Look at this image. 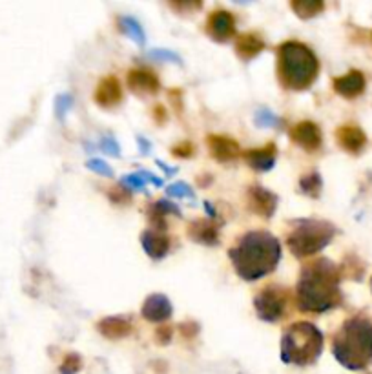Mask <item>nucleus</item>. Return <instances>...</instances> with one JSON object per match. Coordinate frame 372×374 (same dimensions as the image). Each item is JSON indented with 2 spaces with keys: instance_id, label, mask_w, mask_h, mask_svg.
<instances>
[{
  "instance_id": "1",
  "label": "nucleus",
  "mask_w": 372,
  "mask_h": 374,
  "mask_svg": "<svg viewBox=\"0 0 372 374\" xmlns=\"http://www.w3.org/2000/svg\"><path fill=\"white\" fill-rule=\"evenodd\" d=\"M340 269L331 260L310 261L301 269L299 281L296 285V303L303 312L331 311L341 303Z\"/></svg>"
},
{
  "instance_id": "2",
  "label": "nucleus",
  "mask_w": 372,
  "mask_h": 374,
  "mask_svg": "<svg viewBox=\"0 0 372 374\" xmlns=\"http://www.w3.org/2000/svg\"><path fill=\"white\" fill-rule=\"evenodd\" d=\"M237 276L245 281H256L276 271L281 260V245L267 230H252L237 239L228 250Z\"/></svg>"
},
{
  "instance_id": "3",
  "label": "nucleus",
  "mask_w": 372,
  "mask_h": 374,
  "mask_svg": "<svg viewBox=\"0 0 372 374\" xmlns=\"http://www.w3.org/2000/svg\"><path fill=\"white\" fill-rule=\"evenodd\" d=\"M332 353L343 367L351 371L365 369L372 362V323L365 316L347 320L336 333Z\"/></svg>"
},
{
  "instance_id": "4",
  "label": "nucleus",
  "mask_w": 372,
  "mask_h": 374,
  "mask_svg": "<svg viewBox=\"0 0 372 374\" xmlns=\"http://www.w3.org/2000/svg\"><path fill=\"white\" fill-rule=\"evenodd\" d=\"M320 73V61L303 42H283L278 50V77L287 90L310 88Z\"/></svg>"
},
{
  "instance_id": "5",
  "label": "nucleus",
  "mask_w": 372,
  "mask_h": 374,
  "mask_svg": "<svg viewBox=\"0 0 372 374\" xmlns=\"http://www.w3.org/2000/svg\"><path fill=\"white\" fill-rule=\"evenodd\" d=\"M323 349V333L310 322L292 323L281 340V360L290 365H312Z\"/></svg>"
},
{
  "instance_id": "6",
  "label": "nucleus",
  "mask_w": 372,
  "mask_h": 374,
  "mask_svg": "<svg viewBox=\"0 0 372 374\" xmlns=\"http://www.w3.org/2000/svg\"><path fill=\"white\" fill-rule=\"evenodd\" d=\"M336 236L334 225L323 219H296L287 234V245L296 258L318 254Z\"/></svg>"
},
{
  "instance_id": "7",
  "label": "nucleus",
  "mask_w": 372,
  "mask_h": 374,
  "mask_svg": "<svg viewBox=\"0 0 372 374\" xmlns=\"http://www.w3.org/2000/svg\"><path fill=\"white\" fill-rule=\"evenodd\" d=\"M287 305H289V291L281 285L265 287L254 298L257 318L267 323H278L283 318Z\"/></svg>"
},
{
  "instance_id": "8",
  "label": "nucleus",
  "mask_w": 372,
  "mask_h": 374,
  "mask_svg": "<svg viewBox=\"0 0 372 374\" xmlns=\"http://www.w3.org/2000/svg\"><path fill=\"white\" fill-rule=\"evenodd\" d=\"M206 32L217 42L230 41L236 35V19L226 10L212 11L206 22Z\"/></svg>"
},
{
  "instance_id": "9",
  "label": "nucleus",
  "mask_w": 372,
  "mask_h": 374,
  "mask_svg": "<svg viewBox=\"0 0 372 374\" xmlns=\"http://www.w3.org/2000/svg\"><path fill=\"white\" fill-rule=\"evenodd\" d=\"M248 207L254 214L261 216L265 219H270L278 208V196L267 190L265 187L254 185L248 188Z\"/></svg>"
},
{
  "instance_id": "10",
  "label": "nucleus",
  "mask_w": 372,
  "mask_h": 374,
  "mask_svg": "<svg viewBox=\"0 0 372 374\" xmlns=\"http://www.w3.org/2000/svg\"><path fill=\"white\" fill-rule=\"evenodd\" d=\"M290 137L296 145L305 148L307 152H316L321 146L320 126L312 121H301L290 130Z\"/></svg>"
},
{
  "instance_id": "11",
  "label": "nucleus",
  "mask_w": 372,
  "mask_h": 374,
  "mask_svg": "<svg viewBox=\"0 0 372 374\" xmlns=\"http://www.w3.org/2000/svg\"><path fill=\"white\" fill-rule=\"evenodd\" d=\"M172 303L164 294H150L144 300L141 309L142 318H146L148 322L152 323H163L168 318L172 316Z\"/></svg>"
},
{
  "instance_id": "12",
  "label": "nucleus",
  "mask_w": 372,
  "mask_h": 374,
  "mask_svg": "<svg viewBox=\"0 0 372 374\" xmlns=\"http://www.w3.org/2000/svg\"><path fill=\"white\" fill-rule=\"evenodd\" d=\"M122 101V88L119 84V79L113 75H108L97 84L95 90V103L102 108H116Z\"/></svg>"
},
{
  "instance_id": "13",
  "label": "nucleus",
  "mask_w": 372,
  "mask_h": 374,
  "mask_svg": "<svg viewBox=\"0 0 372 374\" xmlns=\"http://www.w3.org/2000/svg\"><path fill=\"white\" fill-rule=\"evenodd\" d=\"M141 245L152 260H163L170 252V238L166 236V230H144L141 234Z\"/></svg>"
},
{
  "instance_id": "14",
  "label": "nucleus",
  "mask_w": 372,
  "mask_h": 374,
  "mask_svg": "<svg viewBox=\"0 0 372 374\" xmlns=\"http://www.w3.org/2000/svg\"><path fill=\"white\" fill-rule=\"evenodd\" d=\"M128 88L137 95H155L161 88L159 79L148 70H131L126 77Z\"/></svg>"
},
{
  "instance_id": "15",
  "label": "nucleus",
  "mask_w": 372,
  "mask_h": 374,
  "mask_svg": "<svg viewBox=\"0 0 372 374\" xmlns=\"http://www.w3.org/2000/svg\"><path fill=\"white\" fill-rule=\"evenodd\" d=\"M336 94H340L341 97L345 99H356L365 92V77H363L362 72L358 70H352L347 75H341V77H336L334 83Z\"/></svg>"
},
{
  "instance_id": "16",
  "label": "nucleus",
  "mask_w": 372,
  "mask_h": 374,
  "mask_svg": "<svg viewBox=\"0 0 372 374\" xmlns=\"http://www.w3.org/2000/svg\"><path fill=\"white\" fill-rule=\"evenodd\" d=\"M336 141H338V145H340L343 150L349 152V154H354V156L363 152V148L367 145V137H365L363 130L354 125H345L338 128V132H336Z\"/></svg>"
},
{
  "instance_id": "17",
  "label": "nucleus",
  "mask_w": 372,
  "mask_h": 374,
  "mask_svg": "<svg viewBox=\"0 0 372 374\" xmlns=\"http://www.w3.org/2000/svg\"><path fill=\"white\" fill-rule=\"evenodd\" d=\"M188 236L195 243L214 247L219 243V227L214 219H195L188 225Z\"/></svg>"
},
{
  "instance_id": "18",
  "label": "nucleus",
  "mask_w": 372,
  "mask_h": 374,
  "mask_svg": "<svg viewBox=\"0 0 372 374\" xmlns=\"http://www.w3.org/2000/svg\"><path fill=\"white\" fill-rule=\"evenodd\" d=\"M206 145L214 159L219 163H230L239 156V145L236 141L226 136H208Z\"/></svg>"
},
{
  "instance_id": "19",
  "label": "nucleus",
  "mask_w": 372,
  "mask_h": 374,
  "mask_svg": "<svg viewBox=\"0 0 372 374\" xmlns=\"http://www.w3.org/2000/svg\"><path fill=\"white\" fill-rule=\"evenodd\" d=\"M276 156H278V148L276 145H267L265 148H252L243 154V159L247 161L250 168L257 172H268L272 170L276 165Z\"/></svg>"
},
{
  "instance_id": "20",
  "label": "nucleus",
  "mask_w": 372,
  "mask_h": 374,
  "mask_svg": "<svg viewBox=\"0 0 372 374\" xmlns=\"http://www.w3.org/2000/svg\"><path fill=\"white\" fill-rule=\"evenodd\" d=\"M97 331L108 340H122L126 338V336H130L131 322L130 318L124 316L102 318V320L97 323Z\"/></svg>"
},
{
  "instance_id": "21",
  "label": "nucleus",
  "mask_w": 372,
  "mask_h": 374,
  "mask_svg": "<svg viewBox=\"0 0 372 374\" xmlns=\"http://www.w3.org/2000/svg\"><path fill=\"white\" fill-rule=\"evenodd\" d=\"M146 214H148V219L152 221L153 229H159V230H166V221H164V218L170 216V214L181 218V210L177 208V205L170 203V201H166V199H159V201L150 205Z\"/></svg>"
},
{
  "instance_id": "22",
  "label": "nucleus",
  "mask_w": 372,
  "mask_h": 374,
  "mask_svg": "<svg viewBox=\"0 0 372 374\" xmlns=\"http://www.w3.org/2000/svg\"><path fill=\"white\" fill-rule=\"evenodd\" d=\"M263 48H265V42L257 33H245L236 42L237 55L245 59V61H250L256 55H259L263 52Z\"/></svg>"
},
{
  "instance_id": "23",
  "label": "nucleus",
  "mask_w": 372,
  "mask_h": 374,
  "mask_svg": "<svg viewBox=\"0 0 372 374\" xmlns=\"http://www.w3.org/2000/svg\"><path fill=\"white\" fill-rule=\"evenodd\" d=\"M119 30H121L124 35L130 37L131 41L135 42L137 46H144V44H146L144 30H142L139 21L133 19V17H121V19H119Z\"/></svg>"
},
{
  "instance_id": "24",
  "label": "nucleus",
  "mask_w": 372,
  "mask_h": 374,
  "mask_svg": "<svg viewBox=\"0 0 372 374\" xmlns=\"http://www.w3.org/2000/svg\"><path fill=\"white\" fill-rule=\"evenodd\" d=\"M290 8L299 19H312L323 11L325 4L321 0H294V2H290Z\"/></svg>"
},
{
  "instance_id": "25",
  "label": "nucleus",
  "mask_w": 372,
  "mask_h": 374,
  "mask_svg": "<svg viewBox=\"0 0 372 374\" xmlns=\"http://www.w3.org/2000/svg\"><path fill=\"white\" fill-rule=\"evenodd\" d=\"M299 188L305 196L309 198H320L321 188H323V181H321V176L318 172H310V174H305L301 179H299Z\"/></svg>"
},
{
  "instance_id": "26",
  "label": "nucleus",
  "mask_w": 372,
  "mask_h": 374,
  "mask_svg": "<svg viewBox=\"0 0 372 374\" xmlns=\"http://www.w3.org/2000/svg\"><path fill=\"white\" fill-rule=\"evenodd\" d=\"M254 123H256L257 128H279V126H281V119L267 108L256 112V119H254Z\"/></svg>"
},
{
  "instance_id": "27",
  "label": "nucleus",
  "mask_w": 372,
  "mask_h": 374,
  "mask_svg": "<svg viewBox=\"0 0 372 374\" xmlns=\"http://www.w3.org/2000/svg\"><path fill=\"white\" fill-rule=\"evenodd\" d=\"M166 194L170 196V198L190 199V201H194L195 199V192L192 190V187L183 181H177V183H173V185H170V187L166 188Z\"/></svg>"
},
{
  "instance_id": "28",
  "label": "nucleus",
  "mask_w": 372,
  "mask_h": 374,
  "mask_svg": "<svg viewBox=\"0 0 372 374\" xmlns=\"http://www.w3.org/2000/svg\"><path fill=\"white\" fill-rule=\"evenodd\" d=\"M72 108H74V97L69 94H61L55 99V115H57L58 121H64L66 114Z\"/></svg>"
},
{
  "instance_id": "29",
  "label": "nucleus",
  "mask_w": 372,
  "mask_h": 374,
  "mask_svg": "<svg viewBox=\"0 0 372 374\" xmlns=\"http://www.w3.org/2000/svg\"><path fill=\"white\" fill-rule=\"evenodd\" d=\"M148 55H150L152 59H155V61H161V63H173V64H177V66L183 64V61H181V57H179L177 53L170 52V50H163V48L152 50Z\"/></svg>"
},
{
  "instance_id": "30",
  "label": "nucleus",
  "mask_w": 372,
  "mask_h": 374,
  "mask_svg": "<svg viewBox=\"0 0 372 374\" xmlns=\"http://www.w3.org/2000/svg\"><path fill=\"white\" fill-rule=\"evenodd\" d=\"M83 367V360L79 354H68L61 365V374H77Z\"/></svg>"
},
{
  "instance_id": "31",
  "label": "nucleus",
  "mask_w": 372,
  "mask_h": 374,
  "mask_svg": "<svg viewBox=\"0 0 372 374\" xmlns=\"http://www.w3.org/2000/svg\"><path fill=\"white\" fill-rule=\"evenodd\" d=\"M86 168L91 172H95V174H99V176L113 177V168H111L106 161H102V159H97V157L89 159V161L86 163Z\"/></svg>"
},
{
  "instance_id": "32",
  "label": "nucleus",
  "mask_w": 372,
  "mask_h": 374,
  "mask_svg": "<svg viewBox=\"0 0 372 374\" xmlns=\"http://www.w3.org/2000/svg\"><path fill=\"white\" fill-rule=\"evenodd\" d=\"M100 150L106 152L108 156H113V157L121 156V146H119V143L110 136H106L100 139Z\"/></svg>"
},
{
  "instance_id": "33",
  "label": "nucleus",
  "mask_w": 372,
  "mask_h": 374,
  "mask_svg": "<svg viewBox=\"0 0 372 374\" xmlns=\"http://www.w3.org/2000/svg\"><path fill=\"white\" fill-rule=\"evenodd\" d=\"M122 185L130 188V190H144V188H146V181H144L137 172L122 177Z\"/></svg>"
},
{
  "instance_id": "34",
  "label": "nucleus",
  "mask_w": 372,
  "mask_h": 374,
  "mask_svg": "<svg viewBox=\"0 0 372 374\" xmlns=\"http://www.w3.org/2000/svg\"><path fill=\"white\" fill-rule=\"evenodd\" d=\"M111 190H113V192H110V199L113 203L124 205L130 201V194L126 192L124 188H111Z\"/></svg>"
},
{
  "instance_id": "35",
  "label": "nucleus",
  "mask_w": 372,
  "mask_h": 374,
  "mask_svg": "<svg viewBox=\"0 0 372 374\" xmlns=\"http://www.w3.org/2000/svg\"><path fill=\"white\" fill-rule=\"evenodd\" d=\"M155 342L161 343V345H168V343L172 342V329L168 327V325H163L161 329H157V333H155Z\"/></svg>"
},
{
  "instance_id": "36",
  "label": "nucleus",
  "mask_w": 372,
  "mask_h": 374,
  "mask_svg": "<svg viewBox=\"0 0 372 374\" xmlns=\"http://www.w3.org/2000/svg\"><path fill=\"white\" fill-rule=\"evenodd\" d=\"M172 154L177 157H190L194 154V145H192V143H181V145L173 148Z\"/></svg>"
},
{
  "instance_id": "37",
  "label": "nucleus",
  "mask_w": 372,
  "mask_h": 374,
  "mask_svg": "<svg viewBox=\"0 0 372 374\" xmlns=\"http://www.w3.org/2000/svg\"><path fill=\"white\" fill-rule=\"evenodd\" d=\"M179 331L183 333L184 338H194L195 334H197V331H199V327H197V323L186 322V323H183L181 327H179Z\"/></svg>"
},
{
  "instance_id": "38",
  "label": "nucleus",
  "mask_w": 372,
  "mask_h": 374,
  "mask_svg": "<svg viewBox=\"0 0 372 374\" xmlns=\"http://www.w3.org/2000/svg\"><path fill=\"white\" fill-rule=\"evenodd\" d=\"M137 174H139V176H141L146 183H152L153 187H163V179H161V177H157V176H153L152 172L139 170Z\"/></svg>"
},
{
  "instance_id": "39",
  "label": "nucleus",
  "mask_w": 372,
  "mask_h": 374,
  "mask_svg": "<svg viewBox=\"0 0 372 374\" xmlns=\"http://www.w3.org/2000/svg\"><path fill=\"white\" fill-rule=\"evenodd\" d=\"M137 145H139V152H141L142 156H148V154L152 152V146H150V141L144 139V137L137 136Z\"/></svg>"
},
{
  "instance_id": "40",
  "label": "nucleus",
  "mask_w": 372,
  "mask_h": 374,
  "mask_svg": "<svg viewBox=\"0 0 372 374\" xmlns=\"http://www.w3.org/2000/svg\"><path fill=\"white\" fill-rule=\"evenodd\" d=\"M153 115H155V121H157L159 125H163L164 121H166V110H164L161 104H157V106L153 108Z\"/></svg>"
},
{
  "instance_id": "41",
  "label": "nucleus",
  "mask_w": 372,
  "mask_h": 374,
  "mask_svg": "<svg viewBox=\"0 0 372 374\" xmlns=\"http://www.w3.org/2000/svg\"><path fill=\"white\" fill-rule=\"evenodd\" d=\"M155 163H157L159 168H163V170L166 172L168 176H172V174H175V172H177V168H175V167H168V165H164V163L161 161V159H157V161H155Z\"/></svg>"
},
{
  "instance_id": "42",
  "label": "nucleus",
  "mask_w": 372,
  "mask_h": 374,
  "mask_svg": "<svg viewBox=\"0 0 372 374\" xmlns=\"http://www.w3.org/2000/svg\"><path fill=\"white\" fill-rule=\"evenodd\" d=\"M371 287H372V283H371Z\"/></svg>"
}]
</instances>
